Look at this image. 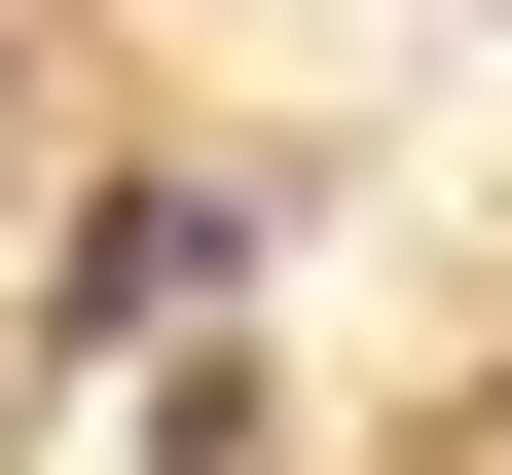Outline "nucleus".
<instances>
[{
  "label": "nucleus",
  "instance_id": "1",
  "mask_svg": "<svg viewBox=\"0 0 512 475\" xmlns=\"http://www.w3.org/2000/svg\"><path fill=\"white\" fill-rule=\"evenodd\" d=\"M220 256H256L220 183H110V220H74V329H183V293H220Z\"/></svg>",
  "mask_w": 512,
  "mask_h": 475
}]
</instances>
